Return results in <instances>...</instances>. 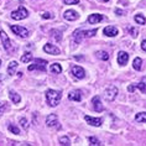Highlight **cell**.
<instances>
[{"label": "cell", "mask_w": 146, "mask_h": 146, "mask_svg": "<svg viewBox=\"0 0 146 146\" xmlns=\"http://www.w3.org/2000/svg\"><path fill=\"white\" fill-rule=\"evenodd\" d=\"M62 98V92L61 90H54V89H48L46 92V100L50 107H57L60 104V100Z\"/></svg>", "instance_id": "6da1fadb"}, {"label": "cell", "mask_w": 146, "mask_h": 146, "mask_svg": "<svg viewBox=\"0 0 146 146\" xmlns=\"http://www.w3.org/2000/svg\"><path fill=\"white\" fill-rule=\"evenodd\" d=\"M34 69H37V71H46L47 69V61L41 60V58L35 60L34 63L31 66H29V71H34Z\"/></svg>", "instance_id": "7a4b0ae2"}, {"label": "cell", "mask_w": 146, "mask_h": 146, "mask_svg": "<svg viewBox=\"0 0 146 146\" xmlns=\"http://www.w3.org/2000/svg\"><path fill=\"white\" fill-rule=\"evenodd\" d=\"M29 15V13H27V10L24 8V6H20L17 10H15V11H13L11 13V19L14 20H24V19H26Z\"/></svg>", "instance_id": "3957f363"}, {"label": "cell", "mask_w": 146, "mask_h": 146, "mask_svg": "<svg viewBox=\"0 0 146 146\" xmlns=\"http://www.w3.org/2000/svg\"><path fill=\"white\" fill-rule=\"evenodd\" d=\"M11 31L15 35L20 36V37H23V38L29 37V35H30V32H29L27 29H25L23 26H19V25H11Z\"/></svg>", "instance_id": "277c9868"}, {"label": "cell", "mask_w": 146, "mask_h": 146, "mask_svg": "<svg viewBox=\"0 0 146 146\" xmlns=\"http://www.w3.org/2000/svg\"><path fill=\"white\" fill-rule=\"evenodd\" d=\"M118 96V88L115 86H110L108 87L107 90H105V99L109 102H113Z\"/></svg>", "instance_id": "5b68a950"}, {"label": "cell", "mask_w": 146, "mask_h": 146, "mask_svg": "<svg viewBox=\"0 0 146 146\" xmlns=\"http://www.w3.org/2000/svg\"><path fill=\"white\" fill-rule=\"evenodd\" d=\"M71 72H72L73 77L77 78V79H83L86 77V71L81 67V66H73Z\"/></svg>", "instance_id": "8992f818"}, {"label": "cell", "mask_w": 146, "mask_h": 146, "mask_svg": "<svg viewBox=\"0 0 146 146\" xmlns=\"http://www.w3.org/2000/svg\"><path fill=\"white\" fill-rule=\"evenodd\" d=\"M46 125L48 127H60L58 125V118L56 114H50L46 118Z\"/></svg>", "instance_id": "52a82bcc"}, {"label": "cell", "mask_w": 146, "mask_h": 146, "mask_svg": "<svg viewBox=\"0 0 146 146\" xmlns=\"http://www.w3.org/2000/svg\"><path fill=\"white\" fill-rule=\"evenodd\" d=\"M43 51L45 52H47L48 54H60L61 53V51H60V48H57V46H54V45H52V43H46L45 46H43Z\"/></svg>", "instance_id": "ba28073f"}, {"label": "cell", "mask_w": 146, "mask_h": 146, "mask_svg": "<svg viewBox=\"0 0 146 146\" xmlns=\"http://www.w3.org/2000/svg\"><path fill=\"white\" fill-rule=\"evenodd\" d=\"M0 38H1V42H3V46H4L5 51H10V48H11V42H10V38L8 37V35H6L4 31H0Z\"/></svg>", "instance_id": "9c48e42d"}, {"label": "cell", "mask_w": 146, "mask_h": 146, "mask_svg": "<svg viewBox=\"0 0 146 146\" xmlns=\"http://www.w3.org/2000/svg\"><path fill=\"white\" fill-rule=\"evenodd\" d=\"M84 120L87 121V124H89L92 126H100L102 123H103V120L100 118H93V116H89V115H86Z\"/></svg>", "instance_id": "30bf717a"}, {"label": "cell", "mask_w": 146, "mask_h": 146, "mask_svg": "<svg viewBox=\"0 0 146 146\" xmlns=\"http://www.w3.org/2000/svg\"><path fill=\"white\" fill-rule=\"evenodd\" d=\"M63 17L68 21H76L79 17V14L74 10H67L64 14H63Z\"/></svg>", "instance_id": "8fae6325"}, {"label": "cell", "mask_w": 146, "mask_h": 146, "mask_svg": "<svg viewBox=\"0 0 146 146\" xmlns=\"http://www.w3.org/2000/svg\"><path fill=\"white\" fill-rule=\"evenodd\" d=\"M92 104H93V109L96 111H103L104 110V107H103V104H102V102H100V98L99 97H93V99H92Z\"/></svg>", "instance_id": "7c38bea8"}, {"label": "cell", "mask_w": 146, "mask_h": 146, "mask_svg": "<svg viewBox=\"0 0 146 146\" xmlns=\"http://www.w3.org/2000/svg\"><path fill=\"white\" fill-rule=\"evenodd\" d=\"M129 61V54H127L125 51H120L118 53V63L120 66H125Z\"/></svg>", "instance_id": "4fadbf2b"}, {"label": "cell", "mask_w": 146, "mask_h": 146, "mask_svg": "<svg viewBox=\"0 0 146 146\" xmlns=\"http://www.w3.org/2000/svg\"><path fill=\"white\" fill-rule=\"evenodd\" d=\"M119 34V30L115 26H107L104 29V35L109 36V37H115Z\"/></svg>", "instance_id": "5bb4252c"}, {"label": "cell", "mask_w": 146, "mask_h": 146, "mask_svg": "<svg viewBox=\"0 0 146 146\" xmlns=\"http://www.w3.org/2000/svg\"><path fill=\"white\" fill-rule=\"evenodd\" d=\"M68 99L69 100H74V102H81L82 92L81 90H72V92L68 94Z\"/></svg>", "instance_id": "9a60e30c"}, {"label": "cell", "mask_w": 146, "mask_h": 146, "mask_svg": "<svg viewBox=\"0 0 146 146\" xmlns=\"http://www.w3.org/2000/svg\"><path fill=\"white\" fill-rule=\"evenodd\" d=\"M103 19H104V16L100 15V14H92V15L88 16V23L89 24H98Z\"/></svg>", "instance_id": "2e32d148"}, {"label": "cell", "mask_w": 146, "mask_h": 146, "mask_svg": "<svg viewBox=\"0 0 146 146\" xmlns=\"http://www.w3.org/2000/svg\"><path fill=\"white\" fill-rule=\"evenodd\" d=\"M16 68H17V62L16 61H11L8 64V74L9 76H14V74H15Z\"/></svg>", "instance_id": "e0dca14e"}, {"label": "cell", "mask_w": 146, "mask_h": 146, "mask_svg": "<svg viewBox=\"0 0 146 146\" xmlns=\"http://www.w3.org/2000/svg\"><path fill=\"white\" fill-rule=\"evenodd\" d=\"M9 97H10V99H11L13 103H15V104H19L21 102V97L16 92H14V90H10L9 92Z\"/></svg>", "instance_id": "ac0fdd59"}, {"label": "cell", "mask_w": 146, "mask_h": 146, "mask_svg": "<svg viewBox=\"0 0 146 146\" xmlns=\"http://www.w3.org/2000/svg\"><path fill=\"white\" fill-rule=\"evenodd\" d=\"M50 71L52 73H54V74H58V73L62 72V67H61L60 63H52L50 66Z\"/></svg>", "instance_id": "d6986e66"}, {"label": "cell", "mask_w": 146, "mask_h": 146, "mask_svg": "<svg viewBox=\"0 0 146 146\" xmlns=\"http://www.w3.org/2000/svg\"><path fill=\"white\" fill-rule=\"evenodd\" d=\"M82 38H84V36H83V30H77L73 34V40H74L76 42H81Z\"/></svg>", "instance_id": "ffe728a7"}, {"label": "cell", "mask_w": 146, "mask_h": 146, "mask_svg": "<svg viewBox=\"0 0 146 146\" xmlns=\"http://www.w3.org/2000/svg\"><path fill=\"white\" fill-rule=\"evenodd\" d=\"M51 37H52L53 40H56V41L60 42L61 40H62V34H61V31H57V30H51Z\"/></svg>", "instance_id": "44dd1931"}, {"label": "cell", "mask_w": 146, "mask_h": 146, "mask_svg": "<svg viewBox=\"0 0 146 146\" xmlns=\"http://www.w3.org/2000/svg\"><path fill=\"white\" fill-rule=\"evenodd\" d=\"M141 63H142V60L140 57H136L134 60V62H133V67H134V69H136V71H140L141 69Z\"/></svg>", "instance_id": "7402d4cb"}, {"label": "cell", "mask_w": 146, "mask_h": 146, "mask_svg": "<svg viewBox=\"0 0 146 146\" xmlns=\"http://www.w3.org/2000/svg\"><path fill=\"white\" fill-rule=\"evenodd\" d=\"M135 120H136L137 123H145L146 121V113H139V114H136V116H135Z\"/></svg>", "instance_id": "603a6c76"}, {"label": "cell", "mask_w": 146, "mask_h": 146, "mask_svg": "<svg viewBox=\"0 0 146 146\" xmlns=\"http://www.w3.org/2000/svg\"><path fill=\"white\" fill-rule=\"evenodd\" d=\"M32 61V54L30 52H26L23 54V57H21V62H24V63H27V62Z\"/></svg>", "instance_id": "cb8c5ba5"}, {"label": "cell", "mask_w": 146, "mask_h": 146, "mask_svg": "<svg viewBox=\"0 0 146 146\" xmlns=\"http://www.w3.org/2000/svg\"><path fill=\"white\" fill-rule=\"evenodd\" d=\"M135 21H136L139 25H145V23H146L144 15H141V14H137V15H135Z\"/></svg>", "instance_id": "d4e9b609"}, {"label": "cell", "mask_w": 146, "mask_h": 146, "mask_svg": "<svg viewBox=\"0 0 146 146\" xmlns=\"http://www.w3.org/2000/svg\"><path fill=\"white\" fill-rule=\"evenodd\" d=\"M97 56H98V58H100V60H103V61L109 60V54L105 52V51H99V52H97Z\"/></svg>", "instance_id": "484cf974"}, {"label": "cell", "mask_w": 146, "mask_h": 146, "mask_svg": "<svg viewBox=\"0 0 146 146\" xmlns=\"http://www.w3.org/2000/svg\"><path fill=\"white\" fill-rule=\"evenodd\" d=\"M8 130L9 131H11L13 134H16V135H19L20 134V129L17 126H15L14 124H9L8 125Z\"/></svg>", "instance_id": "4316f807"}, {"label": "cell", "mask_w": 146, "mask_h": 146, "mask_svg": "<svg viewBox=\"0 0 146 146\" xmlns=\"http://www.w3.org/2000/svg\"><path fill=\"white\" fill-rule=\"evenodd\" d=\"M96 34H97V30H87V31L83 30V36H84V38L86 37H93Z\"/></svg>", "instance_id": "83f0119b"}, {"label": "cell", "mask_w": 146, "mask_h": 146, "mask_svg": "<svg viewBox=\"0 0 146 146\" xmlns=\"http://www.w3.org/2000/svg\"><path fill=\"white\" fill-rule=\"evenodd\" d=\"M20 125L23 126V129H24V130H26V131H27V129H29V123H27L26 118H21V119H20Z\"/></svg>", "instance_id": "f1b7e54d"}, {"label": "cell", "mask_w": 146, "mask_h": 146, "mask_svg": "<svg viewBox=\"0 0 146 146\" xmlns=\"http://www.w3.org/2000/svg\"><path fill=\"white\" fill-rule=\"evenodd\" d=\"M89 144H90V145H93V146H96V145H97V146H99V145H102V144H100V141L98 140L97 137H94V136H90V137H89Z\"/></svg>", "instance_id": "f546056e"}, {"label": "cell", "mask_w": 146, "mask_h": 146, "mask_svg": "<svg viewBox=\"0 0 146 146\" xmlns=\"http://www.w3.org/2000/svg\"><path fill=\"white\" fill-rule=\"evenodd\" d=\"M60 142H61V145H71V140H69V137L67 136H62L60 139Z\"/></svg>", "instance_id": "4dcf8cb0"}, {"label": "cell", "mask_w": 146, "mask_h": 146, "mask_svg": "<svg viewBox=\"0 0 146 146\" xmlns=\"http://www.w3.org/2000/svg\"><path fill=\"white\" fill-rule=\"evenodd\" d=\"M136 87L141 90L142 93H145V92H146V84H145V81H141L140 83H139V84H136Z\"/></svg>", "instance_id": "1f68e13d"}, {"label": "cell", "mask_w": 146, "mask_h": 146, "mask_svg": "<svg viewBox=\"0 0 146 146\" xmlns=\"http://www.w3.org/2000/svg\"><path fill=\"white\" fill-rule=\"evenodd\" d=\"M129 31H130V35L133 36V37H136L137 34H139V31L136 30V27H130V29H129Z\"/></svg>", "instance_id": "d6a6232c"}, {"label": "cell", "mask_w": 146, "mask_h": 146, "mask_svg": "<svg viewBox=\"0 0 146 146\" xmlns=\"http://www.w3.org/2000/svg\"><path fill=\"white\" fill-rule=\"evenodd\" d=\"M63 1H64V4H67V5H73V4H78L79 0H63Z\"/></svg>", "instance_id": "836d02e7"}, {"label": "cell", "mask_w": 146, "mask_h": 146, "mask_svg": "<svg viewBox=\"0 0 146 146\" xmlns=\"http://www.w3.org/2000/svg\"><path fill=\"white\" fill-rule=\"evenodd\" d=\"M41 16H42V19H52V17H53L50 13H42Z\"/></svg>", "instance_id": "e575fe53"}, {"label": "cell", "mask_w": 146, "mask_h": 146, "mask_svg": "<svg viewBox=\"0 0 146 146\" xmlns=\"http://www.w3.org/2000/svg\"><path fill=\"white\" fill-rule=\"evenodd\" d=\"M141 48L142 51H146V40H142L141 41Z\"/></svg>", "instance_id": "d590c367"}, {"label": "cell", "mask_w": 146, "mask_h": 146, "mask_svg": "<svg viewBox=\"0 0 146 146\" xmlns=\"http://www.w3.org/2000/svg\"><path fill=\"white\" fill-rule=\"evenodd\" d=\"M4 110H5V105L0 103V114H3V111H4Z\"/></svg>", "instance_id": "8d00e7d4"}, {"label": "cell", "mask_w": 146, "mask_h": 146, "mask_svg": "<svg viewBox=\"0 0 146 146\" xmlns=\"http://www.w3.org/2000/svg\"><path fill=\"white\" fill-rule=\"evenodd\" d=\"M115 14H118V15H124V11L123 10H119V9H115Z\"/></svg>", "instance_id": "74e56055"}, {"label": "cell", "mask_w": 146, "mask_h": 146, "mask_svg": "<svg viewBox=\"0 0 146 146\" xmlns=\"http://www.w3.org/2000/svg\"><path fill=\"white\" fill-rule=\"evenodd\" d=\"M133 90H134V86H130L129 87V92H133Z\"/></svg>", "instance_id": "f35d334b"}, {"label": "cell", "mask_w": 146, "mask_h": 146, "mask_svg": "<svg viewBox=\"0 0 146 146\" xmlns=\"http://www.w3.org/2000/svg\"><path fill=\"white\" fill-rule=\"evenodd\" d=\"M0 81H3V76L1 74H0Z\"/></svg>", "instance_id": "ab89813d"}, {"label": "cell", "mask_w": 146, "mask_h": 146, "mask_svg": "<svg viewBox=\"0 0 146 146\" xmlns=\"http://www.w3.org/2000/svg\"><path fill=\"white\" fill-rule=\"evenodd\" d=\"M102 1H104V3H107V1H109V0H102Z\"/></svg>", "instance_id": "60d3db41"}, {"label": "cell", "mask_w": 146, "mask_h": 146, "mask_svg": "<svg viewBox=\"0 0 146 146\" xmlns=\"http://www.w3.org/2000/svg\"><path fill=\"white\" fill-rule=\"evenodd\" d=\"M0 67H1V60H0Z\"/></svg>", "instance_id": "b9f144b4"}]
</instances>
